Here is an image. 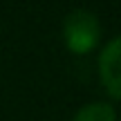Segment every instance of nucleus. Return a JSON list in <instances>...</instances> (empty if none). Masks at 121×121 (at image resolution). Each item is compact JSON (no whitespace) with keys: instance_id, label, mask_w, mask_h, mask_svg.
I'll return each instance as SVG.
<instances>
[{"instance_id":"7ed1b4c3","label":"nucleus","mask_w":121,"mask_h":121,"mask_svg":"<svg viewBox=\"0 0 121 121\" xmlns=\"http://www.w3.org/2000/svg\"><path fill=\"white\" fill-rule=\"evenodd\" d=\"M72 121H117V112L110 103H90L83 105Z\"/></svg>"},{"instance_id":"f257e3e1","label":"nucleus","mask_w":121,"mask_h":121,"mask_svg":"<svg viewBox=\"0 0 121 121\" xmlns=\"http://www.w3.org/2000/svg\"><path fill=\"white\" fill-rule=\"evenodd\" d=\"M63 38L67 49L74 54H87L94 49L101 38V25L96 16L85 9H74L63 22Z\"/></svg>"},{"instance_id":"f03ea898","label":"nucleus","mask_w":121,"mask_h":121,"mask_svg":"<svg viewBox=\"0 0 121 121\" xmlns=\"http://www.w3.org/2000/svg\"><path fill=\"white\" fill-rule=\"evenodd\" d=\"M119 49H121V40L112 38L108 45L103 47L99 58V72H101V81H103L108 94L114 101L121 96V74H119Z\"/></svg>"}]
</instances>
